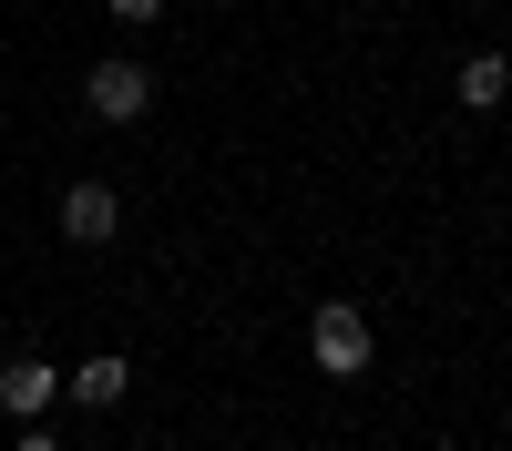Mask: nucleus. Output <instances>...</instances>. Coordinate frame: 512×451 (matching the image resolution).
<instances>
[{
    "label": "nucleus",
    "mask_w": 512,
    "mask_h": 451,
    "mask_svg": "<svg viewBox=\"0 0 512 451\" xmlns=\"http://www.w3.org/2000/svg\"><path fill=\"white\" fill-rule=\"evenodd\" d=\"M11 451H62V441H52V431H21V441H11Z\"/></svg>",
    "instance_id": "obj_8"
},
{
    "label": "nucleus",
    "mask_w": 512,
    "mask_h": 451,
    "mask_svg": "<svg viewBox=\"0 0 512 451\" xmlns=\"http://www.w3.org/2000/svg\"><path fill=\"white\" fill-rule=\"evenodd\" d=\"M103 11H113V21H134V31H144V21H164V0H103Z\"/></svg>",
    "instance_id": "obj_7"
},
{
    "label": "nucleus",
    "mask_w": 512,
    "mask_h": 451,
    "mask_svg": "<svg viewBox=\"0 0 512 451\" xmlns=\"http://www.w3.org/2000/svg\"><path fill=\"white\" fill-rule=\"evenodd\" d=\"M52 400H62V369H52V359H31V349L0 359V410H11V421H41Z\"/></svg>",
    "instance_id": "obj_4"
},
{
    "label": "nucleus",
    "mask_w": 512,
    "mask_h": 451,
    "mask_svg": "<svg viewBox=\"0 0 512 451\" xmlns=\"http://www.w3.org/2000/svg\"><path fill=\"white\" fill-rule=\"evenodd\" d=\"M502 31H512V11H502Z\"/></svg>",
    "instance_id": "obj_9"
},
{
    "label": "nucleus",
    "mask_w": 512,
    "mask_h": 451,
    "mask_svg": "<svg viewBox=\"0 0 512 451\" xmlns=\"http://www.w3.org/2000/svg\"><path fill=\"white\" fill-rule=\"evenodd\" d=\"M308 359L328 369V380H359V369H369V318H359L349 298H328V308L308 318Z\"/></svg>",
    "instance_id": "obj_2"
},
{
    "label": "nucleus",
    "mask_w": 512,
    "mask_h": 451,
    "mask_svg": "<svg viewBox=\"0 0 512 451\" xmlns=\"http://www.w3.org/2000/svg\"><path fill=\"white\" fill-rule=\"evenodd\" d=\"M461 103H472V113L512 103V62H502V52H472V62H461Z\"/></svg>",
    "instance_id": "obj_6"
},
{
    "label": "nucleus",
    "mask_w": 512,
    "mask_h": 451,
    "mask_svg": "<svg viewBox=\"0 0 512 451\" xmlns=\"http://www.w3.org/2000/svg\"><path fill=\"white\" fill-rule=\"evenodd\" d=\"M144 103H154V72L144 62H93V72H82V113H93V123H144Z\"/></svg>",
    "instance_id": "obj_1"
},
{
    "label": "nucleus",
    "mask_w": 512,
    "mask_h": 451,
    "mask_svg": "<svg viewBox=\"0 0 512 451\" xmlns=\"http://www.w3.org/2000/svg\"><path fill=\"white\" fill-rule=\"evenodd\" d=\"M62 390H72L82 410H113L123 390H134V369H123V349H82V359L62 369Z\"/></svg>",
    "instance_id": "obj_5"
},
{
    "label": "nucleus",
    "mask_w": 512,
    "mask_h": 451,
    "mask_svg": "<svg viewBox=\"0 0 512 451\" xmlns=\"http://www.w3.org/2000/svg\"><path fill=\"white\" fill-rule=\"evenodd\" d=\"M52 216H62V236H72V246H113V236H123V195H113L103 175H82V185H62Z\"/></svg>",
    "instance_id": "obj_3"
}]
</instances>
